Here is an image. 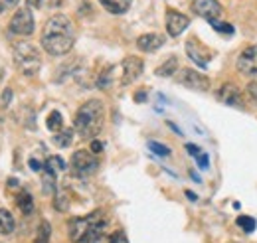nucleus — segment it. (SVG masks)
<instances>
[{
	"mask_svg": "<svg viewBox=\"0 0 257 243\" xmlns=\"http://www.w3.org/2000/svg\"><path fill=\"white\" fill-rule=\"evenodd\" d=\"M75 44V30L71 20L64 14L52 16L42 30V48L50 56H64Z\"/></svg>",
	"mask_w": 257,
	"mask_h": 243,
	"instance_id": "nucleus-1",
	"label": "nucleus"
},
{
	"mask_svg": "<svg viewBox=\"0 0 257 243\" xmlns=\"http://www.w3.org/2000/svg\"><path fill=\"white\" fill-rule=\"evenodd\" d=\"M103 121H105L103 103L99 99H89L77 109L73 117V127L81 139H95L99 131L103 129Z\"/></svg>",
	"mask_w": 257,
	"mask_h": 243,
	"instance_id": "nucleus-2",
	"label": "nucleus"
},
{
	"mask_svg": "<svg viewBox=\"0 0 257 243\" xmlns=\"http://www.w3.org/2000/svg\"><path fill=\"white\" fill-rule=\"evenodd\" d=\"M14 63L18 67V71H22L24 75H36L42 67V58L38 54V48L32 46L30 42H18L14 44Z\"/></svg>",
	"mask_w": 257,
	"mask_h": 243,
	"instance_id": "nucleus-3",
	"label": "nucleus"
},
{
	"mask_svg": "<svg viewBox=\"0 0 257 243\" xmlns=\"http://www.w3.org/2000/svg\"><path fill=\"white\" fill-rule=\"evenodd\" d=\"M99 219H103V212L101 210H95V212L85 215V217H73V219H69V223H67L69 239L73 243H83L87 231L91 229V225L95 221H99Z\"/></svg>",
	"mask_w": 257,
	"mask_h": 243,
	"instance_id": "nucleus-4",
	"label": "nucleus"
},
{
	"mask_svg": "<svg viewBox=\"0 0 257 243\" xmlns=\"http://www.w3.org/2000/svg\"><path fill=\"white\" fill-rule=\"evenodd\" d=\"M97 168H99V160L95 158L93 152L77 151L71 156V170H73V174H77L81 178L93 174Z\"/></svg>",
	"mask_w": 257,
	"mask_h": 243,
	"instance_id": "nucleus-5",
	"label": "nucleus"
},
{
	"mask_svg": "<svg viewBox=\"0 0 257 243\" xmlns=\"http://www.w3.org/2000/svg\"><path fill=\"white\" fill-rule=\"evenodd\" d=\"M176 81L192 91H208L210 89V79L206 75H202L200 71L196 69H190V67H184L178 71L176 75Z\"/></svg>",
	"mask_w": 257,
	"mask_h": 243,
	"instance_id": "nucleus-6",
	"label": "nucleus"
},
{
	"mask_svg": "<svg viewBox=\"0 0 257 243\" xmlns=\"http://www.w3.org/2000/svg\"><path fill=\"white\" fill-rule=\"evenodd\" d=\"M10 30L18 36H30L34 32V16L28 6L16 10V14L10 20Z\"/></svg>",
	"mask_w": 257,
	"mask_h": 243,
	"instance_id": "nucleus-7",
	"label": "nucleus"
},
{
	"mask_svg": "<svg viewBox=\"0 0 257 243\" xmlns=\"http://www.w3.org/2000/svg\"><path fill=\"white\" fill-rule=\"evenodd\" d=\"M192 10L194 14H198L208 22H216L222 16V6L218 4V0H194Z\"/></svg>",
	"mask_w": 257,
	"mask_h": 243,
	"instance_id": "nucleus-8",
	"label": "nucleus"
},
{
	"mask_svg": "<svg viewBox=\"0 0 257 243\" xmlns=\"http://www.w3.org/2000/svg\"><path fill=\"white\" fill-rule=\"evenodd\" d=\"M143 67H145V63L141 58H137V56L125 58L121 63V85H128L135 79H139V75L143 73Z\"/></svg>",
	"mask_w": 257,
	"mask_h": 243,
	"instance_id": "nucleus-9",
	"label": "nucleus"
},
{
	"mask_svg": "<svg viewBox=\"0 0 257 243\" xmlns=\"http://www.w3.org/2000/svg\"><path fill=\"white\" fill-rule=\"evenodd\" d=\"M237 69L239 73L247 75V77H255L257 75V46L245 48L239 58H237Z\"/></svg>",
	"mask_w": 257,
	"mask_h": 243,
	"instance_id": "nucleus-10",
	"label": "nucleus"
},
{
	"mask_svg": "<svg viewBox=\"0 0 257 243\" xmlns=\"http://www.w3.org/2000/svg\"><path fill=\"white\" fill-rule=\"evenodd\" d=\"M216 99L222 101L224 105L235 107V109H243V107H245L241 93H239V89H237L233 83H224V85L218 89V93H216Z\"/></svg>",
	"mask_w": 257,
	"mask_h": 243,
	"instance_id": "nucleus-11",
	"label": "nucleus"
},
{
	"mask_svg": "<svg viewBox=\"0 0 257 243\" xmlns=\"http://www.w3.org/2000/svg\"><path fill=\"white\" fill-rule=\"evenodd\" d=\"M188 24H190L188 16H184V14L176 12V10H168V12H166V32H168L172 38L180 36L182 32L188 28Z\"/></svg>",
	"mask_w": 257,
	"mask_h": 243,
	"instance_id": "nucleus-12",
	"label": "nucleus"
},
{
	"mask_svg": "<svg viewBox=\"0 0 257 243\" xmlns=\"http://www.w3.org/2000/svg\"><path fill=\"white\" fill-rule=\"evenodd\" d=\"M186 52H188V58L192 61H196L200 67H206L208 65V61L212 58V54L200 44V42H196V40H188V44H186Z\"/></svg>",
	"mask_w": 257,
	"mask_h": 243,
	"instance_id": "nucleus-13",
	"label": "nucleus"
},
{
	"mask_svg": "<svg viewBox=\"0 0 257 243\" xmlns=\"http://www.w3.org/2000/svg\"><path fill=\"white\" fill-rule=\"evenodd\" d=\"M162 44H164V38H162L161 34H143L137 40V46L143 52H155V50L161 48Z\"/></svg>",
	"mask_w": 257,
	"mask_h": 243,
	"instance_id": "nucleus-14",
	"label": "nucleus"
},
{
	"mask_svg": "<svg viewBox=\"0 0 257 243\" xmlns=\"http://www.w3.org/2000/svg\"><path fill=\"white\" fill-rule=\"evenodd\" d=\"M101 6L111 14H125L133 0H99Z\"/></svg>",
	"mask_w": 257,
	"mask_h": 243,
	"instance_id": "nucleus-15",
	"label": "nucleus"
},
{
	"mask_svg": "<svg viewBox=\"0 0 257 243\" xmlns=\"http://www.w3.org/2000/svg\"><path fill=\"white\" fill-rule=\"evenodd\" d=\"M14 227H16V221H14L12 213L0 208V233L2 235H10L14 231Z\"/></svg>",
	"mask_w": 257,
	"mask_h": 243,
	"instance_id": "nucleus-16",
	"label": "nucleus"
},
{
	"mask_svg": "<svg viewBox=\"0 0 257 243\" xmlns=\"http://www.w3.org/2000/svg\"><path fill=\"white\" fill-rule=\"evenodd\" d=\"M42 188L44 194H54L56 192V172L44 164V176H42Z\"/></svg>",
	"mask_w": 257,
	"mask_h": 243,
	"instance_id": "nucleus-17",
	"label": "nucleus"
},
{
	"mask_svg": "<svg viewBox=\"0 0 257 243\" xmlns=\"http://www.w3.org/2000/svg\"><path fill=\"white\" fill-rule=\"evenodd\" d=\"M16 206L22 210V213H26V215H30L34 212V200L32 196L28 194V192H20L18 196H16Z\"/></svg>",
	"mask_w": 257,
	"mask_h": 243,
	"instance_id": "nucleus-18",
	"label": "nucleus"
},
{
	"mask_svg": "<svg viewBox=\"0 0 257 243\" xmlns=\"http://www.w3.org/2000/svg\"><path fill=\"white\" fill-rule=\"evenodd\" d=\"M176 69H178V60H176V58H170V60H166L161 67L157 69V75H159V77H170V75L176 73Z\"/></svg>",
	"mask_w": 257,
	"mask_h": 243,
	"instance_id": "nucleus-19",
	"label": "nucleus"
},
{
	"mask_svg": "<svg viewBox=\"0 0 257 243\" xmlns=\"http://www.w3.org/2000/svg\"><path fill=\"white\" fill-rule=\"evenodd\" d=\"M46 127L52 131V133H60L62 127H64V119H62V113L60 111H52L48 121H46Z\"/></svg>",
	"mask_w": 257,
	"mask_h": 243,
	"instance_id": "nucleus-20",
	"label": "nucleus"
},
{
	"mask_svg": "<svg viewBox=\"0 0 257 243\" xmlns=\"http://www.w3.org/2000/svg\"><path fill=\"white\" fill-rule=\"evenodd\" d=\"M50 235H52V227H50V223L44 219V221L40 223V227H38V233H36L34 243H50Z\"/></svg>",
	"mask_w": 257,
	"mask_h": 243,
	"instance_id": "nucleus-21",
	"label": "nucleus"
},
{
	"mask_svg": "<svg viewBox=\"0 0 257 243\" xmlns=\"http://www.w3.org/2000/svg\"><path fill=\"white\" fill-rule=\"evenodd\" d=\"M113 69H115V67H107V69L99 75V79H97V87H99V89L105 91V89H109V87L113 85Z\"/></svg>",
	"mask_w": 257,
	"mask_h": 243,
	"instance_id": "nucleus-22",
	"label": "nucleus"
},
{
	"mask_svg": "<svg viewBox=\"0 0 257 243\" xmlns=\"http://www.w3.org/2000/svg\"><path fill=\"white\" fill-rule=\"evenodd\" d=\"M71 139H73V131H71V129H65V131H62V133H56L54 143H56L58 147L65 149V147L71 145Z\"/></svg>",
	"mask_w": 257,
	"mask_h": 243,
	"instance_id": "nucleus-23",
	"label": "nucleus"
},
{
	"mask_svg": "<svg viewBox=\"0 0 257 243\" xmlns=\"http://www.w3.org/2000/svg\"><path fill=\"white\" fill-rule=\"evenodd\" d=\"M235 223H237L243 231H253V229H255V219L249 217V215H239V217L235 219Z\"/></svg>",
	"mask_w": 257,
	"mask_h": 243,
	"instance_id": "nucleus-24",
	"label": "nucleus"
},
{
	"mask_svg": "<svg viewBox=\"0 0 257 243\" xmlns=\"http://www.w3.org/2000/svg\"><path fill=\"white\" fill-rule=\"evenodd\" d=\"M46 166H48V168H52L54 172H58V170H65L64 158H60V156H50V158L46 160Z\"/></svg>",
	"mask_w": 257,
	"mask_h": 243,
	"instance_id": "nucleus-25",
	"label": "nucleus"
},
{
	"mask_svg": "<svg viewBox=\"0 0 257 243\" xmlns=\"http://www.w3.org/2000/svg\"><path fill=\"white\" fill-rule=\"evenodd\" d=\"M149 149L155 154H159V156H168L170 154V149L166 145H162V143H157V141H149Z\"/></svg>",
	"mask_w": 257,
	"mask_h": 243,
	"instance_id": "nucleus-26",
	"label": "nucleus"
},
{
	"mask_svg": "<svg viewBox=\"0 0 257 243\" xmlns=\"http://www.w3.org/2000/svg\"><path fill=\"white\" fill-rule=\"evenodd\" d=\"M54 206H56L58 212H65V210L69 208V200H67V196H65V194H56Z\"/></svg>",
	"mask_w": 257,
	"mask_h": 243,
	"instance_id": "nucleus-27",
	"label": "nucleus"
},
{
	"mask_svg": "<svg viewBox=\"0 0 257 243\" xmlns=\"http://www.w3.org/2000/svg\"><path fill=\"white\" fill-rule=\"evenodd\" d=\"M212 24V28L218 32H224V34H233V26H229V24H224V22H210Z\"/></svg>",
	"mask_w": 257,
	"mask_h": 243,
	"instance_id": "nucleus-28",
	"label": "nucleus"
},
{
	"mask_svg": "<svg viewBox=\"0 0 257 243\" xmlns=\"http://www.w3.org/2000/svg\"><path fill=\"white\" fill-rule=\"evenodd\" d=\"M109 243H128V239H127V235H125L123 231H115V233H111Z\"/></svg>",
	"mask_w": 257,
	"mask_h": 243,
	"instance_id": "nucleus-29",
	"label": "nucleus"
},
{
	"mask_svg": "<svg viewBox=\"0 0 257 243\" xmlns=\"http://www.w3.org/2000/svg\"><path fill=\"white\" fill-rule=\"evenodd\" d=\"M196 158H198V166H200V168H204V170H206V168L210 166V158H208V154H206V152L198 154Z\"/></svg>",
	"mask_w": 257,
	"mask_h": 243,
	"instance_id": "nucleus-30",
	"label": "nucleus"
},
{
	"mask_svg": "<svg viewBox=\"0 0 257 243\" xmlns=\"http://www.w3.org/2000/svg\"><path fill=\"white\" fill-rule=\"evenodd\" d=\"M247 93H249V97H251V99L257 103V83H255V81L247 85Z\"/></svg>",
	"mask_w": 257,
	"mask_h": 243,
	"instance_id": "nucleus-31",
	"label": "nucleus"
},
{
	"mask_svg": "<svg viewBox=\"0 0 257 243\" xmlns=\"http://www.w3.org/2000/svg\"><path fill=\"white\" fill-rule=\"evenodd\" d=\"M10 101H12V89H4V93H2V105H10Z\"/></svg>",
	"mask_w": 257,
	"mask_h": 243,
	"instance_id": "nucleus-32",
	"label": "nucleus"
},
{
	"mask_svg": "<svg viewBox=\"0 0 257 243\" xmlns=\"http://www.w3.org/2000/svg\"><path fill=\"white\" fill-rule=\"evenodd\" d=\"M91 152H93V154L103 152V143H99V141H91Z\"/></svg>",
	"mask_w": 257,
	"mask_h": 243,
	"instance_id": "nucleus-33",
	"label": "nucleus"
},
{
	"mask_svg": "<svg viewBox=\"0 0 257 243\" xmlns=\"http://www.w3.org/2000/svg\"><path fill=\"white\" fill-rule=\"evenodd\" d=\"M30 168L38 172V170H44V164H42L40 160H36V158H30Z\"/></svg>",
	"mask_w": 257,
	"mask_h": 243,
	"instance_id": "nucleus-34",
	"label": "nucleus"
},
{
	"mask_svg": "<svg viewBox=\"0 0 257 243\" xmlns=\"http://www.w3.org/2000/svg\"><path fill=\"white\" fill-rule=\"evenodd\" d=\"M186 151H188V154H192V156H198V154H202L200 147H196V145H186Z\"/></svg>",
	"mask_w": 257,
	"mask_h": 243,
	"instance_id": "nucleus-35",
	"label": "nucleus"
},
{
	"mask_svg": "<svg viewBox=\"0 0 257 243\" xmlns=\"http://www.w3.org/2000/svg\"><path fill=\"white\" fill-rule=\"evenodd\" d=\"M18 2H20V0H4L2 4H4V8H16Z\"/></svg>",
	"mask_w": 257,
	"mask_h": 243,
	"instance_id": "nucleus-36",
	"label": "nucleus"
},
{
	"mask_svg": "<svg viewBox=\"0 0 257 243\" xmlns=\"http://www.w3.org/2000/svg\"><path fill=\"white\" fill-rule=\"evenodd\" d=\"M135 99H137V103H145V99H147V93H145V91L135 93Z\"/></svg>",
	"mask_w": 257,
	"mask_h": 243,
	"instance_id": "nucleus-37",
	"label": "nucleus"
},
{
	"mask_svg": "<svg viewBox=\"0 0 257 243\" xmlns=\"http://www.w3.org/2000/svg\"><path fill=\"white\" fill-rule=\"evenodd\" d=\"M44 0H28V6H42Z\"/></svg>",
	"mask_w": 257,
	"mask_h": 243,
	"instance_id": "nucleus-38",
	"label": "nucleus"
},
{
	"mask_svg": "<svg viewBox=\"0 0 257 243\" xmlns=\"http://www.w3.org/2000/svg\"><path fill=\"white\" fill-rule=\"evenodd\" d=\"M186 196H188V198H190V200H196V194H194V192H186Z\"/></svg>",
	"mask_w": 257,
	"mask_h": 243,
	"instance_id": "nucleus-39",
	"label": "nucleus"
},
{
	"mask_svg": "<svg viewBox=\"0 0 257 243\" xmlns=\"http://www.w3.org/2000/svg\"><path fill=\"white\" fill-rule=\"evenodd\" d=\"M2 10H4V4H0V12H2Z\"/></svg>",
	"mask_w": 257,
	"mask_h": 243,
	"instance_id": "nucleus-40",
	"label": "nucleus"
}]
</instances>
